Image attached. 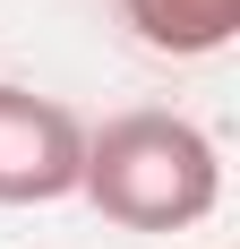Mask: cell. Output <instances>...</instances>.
Masks as SVG:
<instances>
[{
    "instance_id": "3957f363",
    "label": "cell",
    "mask_w": 240,
    "mask_h": 249,
    "mask_svg": "<svg viewBox=\"0 0 240 249\" xmlns=\"http://www.w3.org/2000/svg\"><path fill=\"white\" fill-rule=\"evenodd\" d=\"M120 9L137 26V43L171 60H206L240 35V0H120Z\"/></svg>"
},
{
    "instance_id": "6da1fadb",
    "label": "cell",
    "mask_w": 240,
    "mask_h": 249,
    "mask_svg": "<svg viewBox=\"0 0 240 249\" xmlns=\"http://www.w3.org/2000/svg\"><path fill=\"white\" fill-rule=\"evenodd\" d=\"M77 189L95 198V215H112L129 232H189L223 198V155L180 112H120L86 138Z\"/></svg>"
},
{
    "instance_id": "7a4b0ae2",
    "label": "cell",
    "mask_w": 240,
    "mask_h": 249,
    "mask_svg": "<svg viewBox=\"0 0 240 249\" xmlns=\"http://www.w3.org/2000/svg\"><path fill=\"white\" fill-rule=\"evenodd\" d=\"M77 155H86V129H77L51 95L0 86V206L69 198L77 189Z\"/></svg>"
}]
</instances>
